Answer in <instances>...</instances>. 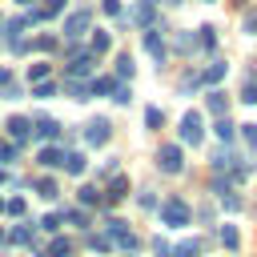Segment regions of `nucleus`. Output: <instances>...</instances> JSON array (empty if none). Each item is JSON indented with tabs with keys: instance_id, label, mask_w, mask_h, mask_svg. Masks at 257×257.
<instances>
[{
	"instance_id": "obj_1",
	"label": "nucleus",
	"mask_w": 257,
	"mask_h": 257,
	"mask_svg": "<svg viewBox=\"0 0 257 257\" xmlns=\"http://www.w3.org/2000/svg\"><path fill=\"white\" fill-rule=\"evenodd\" d=\"M157 213H161V225H169V229H181V225L193 221V209H189L181 197H165V201L157 205Z\"/></svg>"
},
{
	"instance_id": "obj_2",
	"label": "nucleus",
	"mask_w": 257,
	"mask_h": 257,
	"mask_svg": "<svg viewBox=\"0 0 257 257\" xmlns=\"http://www.w3.org/2000/svg\"><path fill=\"white\" fill-rule=\"evenodd\" d=\"M104 229H108V241H112V245H120L124 253H133V249H137V233L128 229V221L108 217V221H104Z\"/></svg>"
},
{
	"instance_id": "obj_3",
	"label": "nucleus",
	"mask_w": 257,
	"mask_h": 257,
	"mask_svg": "<svg viewBox=\"0 0 257 257\" xmlns=\"http://www.w3.org/2000/svg\"><path fill=\"white\" fill-rule=\"evenodd\" d=\"M157 169H161V173H181V169H185L181 145H161V149H157Z\"/></svg>"
},
{
	"instance_id": "obj_4",
	"label": "nucleus",
	"mask_w": 257,
	"mask_h": 257,
	"mask_svg": "<svg viewBox=\"0 0 257 257\" xmlns=\"http://www.w3.org/2000/svg\"><path fill=\"white\" fill-rule=\"evenodd\" d=\"M4 133H8L12 145H24V141H32V120L28 116H8L4 120Z\"/></svg>"
},
{
	"instance_id": "obj_5",
	"label": "nucleus",
	"mask_w": 257,
	"mask_h": 257,
	"mask_svg": "<svg viewBox=\"0 0 257 257\" xmlns=\"http://www.w3.org/2000/svg\"><path fill=\"white\" fill-rule=\"evenodd\" d=\"M201 124H205L201 112H185V116H181V141H185V145H201V137H205Z\"/></svg>"
},
{
	"instance_id": "obj_6",
	"label": "nucleus",
	"mask_w": 257,
	"mask_h": 257,
	"mask_svg": "<svg viewBox=\"0 0 257 257\" xmlns=\"http://www.w3.org/2000/svg\"><path fill=\"white\" fill-rule=\"evenodd\" d=\"M88 24H92V12L80 8V12H72V16L64 20V36H68V40H80V36L88 32Z\"/></svg>"
},
{
	"instance_id": "obj_7",
	"label": "nucleus",
	"mask_w": 257,
	"mask_h": 257,
	"mask_svg": "<svg viewBox=\"0 0 257 257\" xmlns=\"http://www.w3.org/2000/svg\"><path fill=\"white\" fill-rule=\"evenodd\" d=\"M92 68H96V56L92 52H80V56H72L68 60V80H84V76H92Z\"/></svg>"
},
{
	"instance_id": "obj_8",
	"label": "nucleus",
	"mask_w": 257,
	"mask_h": 257,
	"mask_svg": "<svg viewBox=\"0 0 257 257\" xmlns=\"http://www.w3.org/2000/svg\"><path fill=\"white\" fill-rule=\"evenodd\" d=\"M145 52L153 56V64H165V56H169V52H165V40H161V32H157V28H145Z\"/></svg>"
},
{
	"instance_id": "obj_9",
	"label": "nucleus",
	"mask_w": 257,
	"mask_h": 257,
	"mask_svg": "<svg viewBox=\"0 0 257 257\" xmlns=\"http://www.w3.org/2000/svg\"><path fill=\"white\" fill-rule=\"evenodd\" d=\"M32 137H40V141H56L60 137V120H52V116H40V120H32Z\"/></svg>"
},
{
	"instance_id": "obj_10",
	"label": "nucleus",
	"mask_w": 257,
	"mask_h": 257,
	"mask_svg": "<svg viewBox=\"0 0 257 257\" xmlns=\"http://www.w3.org/2000/svg\"><path fill=\"white\" fill-rule=\"evenodd\" d=\"M108 133H112V128H108V120H104V116H92V120H88V128H84V141H88V145H104V141H108Z\"/></svg>"
},
{
	"instance_id": "obj_11",
	"label": "nucleus",
	"mask_w": 257,
	"mask_h": 257,
	"mask_svg": "<svg viewBox=\"0 0 257 257\" xmlns=\"http://www.w3.org/2000/svg\"><path fill=\"white\" fill-rule=\"evenodd\" d=\"M124 197H128V181H124L120 173H112V177H108V193H104V201L116 205V201H124Z\"/></svg>"
},
{
	"instance_id": "obj_12",
	"label": "nucleus",
	"mask_w": 257,
	"mask_h": 257,
	"mask_svg": "<svg viewBox=\"0 0 257 257\" xmlns=\"http://www.w3.org/2000/svg\"><path fill=\"white\" fill-rule=\"evenodd\" d=\"M92 36H88V52L92 56H100V52H108V44H112V36L104 32V28H88Z\"/></svg>"
},
{
	"instance_id": "obj_13",
	"label": "nucleus",
	"mask_w": 257,
	"mask_h": 257,
	"mask_svg": "<svg viewBox=\"0 0 257 257\" xmlns=\"http://www.w3.org/2000/svg\"><path fill=\"white\" fill-rule=\"evenodd\" d=\"M60 169L72 173V177H80V173L88 169V161H84V153H64V157H60Z\"/></svg>"
},
{
	"instance_id": "obj_14",
	"label": "nucleus",
	"mask_w": 257,
	"mask_h": 257,
	"mask_svg": "<svg viewBox=\"0 0 257 257\" xmlns=\"http://www.w3.org/2000/svg\"><path fill=\"white\" fill-rule=\"evenodd\" d=\"M60 157H64V149H56V145H44L36 161H40L44 169H60Z\"/></svg>"
},
{
	"instance_id": "obj_15",
	"label": "nucleus",
	"mask_w": 257,
	"mask_h": 257,
	"mask_svg": "<svg viewBox=\"0 0 257 257\" xmlns=\"http://www.w3.org/2000/svg\"><path fill=\"white\" fill-rule=\"evenodd\" d=\"M225 72H229V64H225V60H213V64L205 68V76H201V80H205V84H221V80H225Z\"/></svg>"
},
{
	"instance_id": "obj_16",
	"label": "nucleus",
	"mask_w": 257,
	"mask_h": 257,
	"mask_svg": "<svg viewBox=\"0 0 257 257\" xmlns=\"http://www.w3.org/2000/svg\"><path fill=\"white\" fill-rule=\"evenodd\" d=\"M221 245H225L229 253L241 249V233H237V225H221Z\"/></svg>"
},
{
	"instance_id": "obj_17",
	"label": "nucleus",
	"mask_w": 257,
	"mask_h": 257,
	"mask_svg": "<svg viewBox=\"0 0 257 257\" xmlns=\"http://www.w3.org/2000/svg\"><path fill=\"white\" fill-rule=\"evenodd\" d=\"M225 108H229V96H225L221 88H213V92H209V112H213V116H225Z\"/></svg>"
},
{
	"instance_id": "obj_18",
	"label": "nucleus",
	"mask_w": 257,
	"mask_h": 257,
	"mask_svg": "<svg viewBox=\"0 0 257 257\" xmlns=\"http://www.w3.org/2000/svg\"><path fill=\"white\" fill-rule=\"evenodd\" d=\"M32 189H36V193H40L44 201H56V197H60V189H56V181H52V177H40V181H36Z\"/></svg>"
},
{
	"instance_id": "obj_19",
	"label": "nucleus",
	"mask_w": 257,
	"mask_h": 257,
	"mask_svg": "<svg viewBox=\"0 0 257 257\" xmlns=\"http://www.w3.org/2000/svg\"><path fill=\"white\" fill-rule=\"evenodd\" d=\"M60 225H76V229H88V213H84V209H68V213H60Z\"/></svg>"
},
{
	"instance_id": "obj_20",
	"label": "nucleus",
	"mask_w": 257,
	"mask_h": 257,
	"mask_svg": "<svg viewBox=\"0 0 257 257\" xmlns=\"http://www.w3.org/2000/svg\"><path fill=\"white\" fill-rule=\"evenodd\" d=\"M4 241H12V245H32V225H16V229H8Z\"/></svg>"
},
{
	"instance_id": "obj_21",
	"label": "nucleus",
	"mask_w": 257,
	"mask_h": 257,
	"mask_svg": "<svg viewBox=\"0 0 257 257\" xmlns=\"http://www.w3.org/2000/svg\"><path fill=\"white\" fill-rule=\"evenodd\" d=\"M44 253H48V257H68V253H72V241H68V237H52Z\"/></svg>"
},
{
	"instance_id": "obj_22",
	"label": "nucleus",
	"mask_w": 257,
	"mask_h": 257,
	"mask_svg": "<svg viewBox=\"0 0 257 257\" xmlns=\"http://www.w3.org/2000/svg\"><path fill=\"white\" fill-rule=\"evenodd\" d=\"M213 133H217V141H221V145H229V141L237 137V128H233V124H229L225 116H217V124H213Z\"/></svg>"
},
{
	"instance_id": "obj_23",
	"label": "nucleus",
	"mask_w": 257,
	"mask_h": 257,
	"mask_svg": "<svg viewBox=\"0 0 257 257\" xmlns=\"http://www.w3.org/2000/svg\"><path fill=\"white\" fill-rule=\"evenodd\" d=\"M169 257H201V241H181L177 249H169Z\"/></svg>"
},
{
	"instance_id": "obj_24",
	"label": "nucleus",
	"mask_w": 257,
	"mask_h": 257,
	"mask_svg": "<svg viewBox=\"0 0 257 257\" xmlns=\"http://www.w3.org/2000/svg\"><path fill=\"white\" fill-rule=\"evenodd\" d=\"M133 72H137V64H133V56H128V52H120V56H116V76H120V80H128Z\"/></svg>"
},
{
	"instance_id": "obj_25",
	"label": "nucleus",
	"mask_w": 257,
	"mask_h": 257,
	"mask_svg": "<svg viewBox=\"0 0 257 257\" xmlns=\"http://www.w3.org/2000/svg\"><path fill=\"white\" fill-rule=\"evenodd\" d=\"M64 92H68V96H76V100H88V96H92L84 80H68V84H64Z\"/></svg>"
},
{
	"instance_id": "obj_26",
	"label": "nucleus",
	"mask_w": 257,
	"mask_h": 257,
	"mask_svg": "<svg viewBox=\"0 0 257 257\" xmlns=\"http://www.w3.org/2000/svg\"><path fill=\"white\" fill-rule=\"evenodd\" d=\"M100 201H104V193H100V189H92V185H84V189H80V205H100Z\"/></svg>"
},
{
	"instance_id": "obj_27",
	"label": "nucleus",
	"mask_w": 257,
	"mask_h": 257,
	"mask_svg": "<svg viewBox=\"0 0 257 257\" xmlns=\"http://www.w3.org/2000/svg\"><path fill=\"white\" fill-rule=\"evenodd\" d=\"M137 205H141V209H145V213H153V209H157V205H161V197H157V193H153V189H145V193H141V197H137Z\"/></svg>"
},
{
	"instance_id": "obj_28",
	"label": "nucleus",
	"mask_w": 257,
	"mask_h": 257,
	"mask_svg": "<svg viewBox=\"0 0 257 257\" xmlns=\"http://www.w3.org/2000/svg\"><path fill=\"white\" fill-rule=\"evenodd\" d=\"M4 213H8V217H16V221H24V213H28V209H24V201H20V197H12V201H4Z\"/></svg>"
},
{
	"instance_id": "obj_29",
	"label": "nucleus",
	"mask_w": 257,
	"mask_h": 257,
	"mask_svg": "<svg viewBox=\"0 0 257 257\" xmlns=\"http://www.w3.org/2000/svg\"><path fill=\"white\" fill-rule=\"evenodd\" d=\"M112 88H116V80H112V76H96V80L88 84V92H112Z\"/></svg>"
},
{
	"instance_id": "obj_30",
	"label": "nucleus",
	"mask_w": 257,
	"mask_h": 257,
	"mask_svg": "<svg viewBox=\"0 0 257 257\" xmlns=\"http://www.w3.org/2000/svg\"><path fill=\"white\" fill-rule=\"evenodd\" d=\"M197 32H201V36H197L201 48H217V28H197Z\"/></svg>"
},
{
	"instance_id": "obj_31",
	"label": "nucleus",
	"mask_w": 257,
	"mask_h": 257,
	"mask_svg": "<svg viewBox=\"0 0 257 257\" xmlns=\"http://www.w3.org/2000/svg\"><path fill=\"white\" fill-rule=\"evenodd\" d=\"M32 96H40V100H48V96H56V84H52V80H40V84L32 88Z\"/></svg>"
},
{
	"instance_id": "obj_32",
	"label": "nucleus",
	"mask_w": 257,
	"mask_h": 257,
	"mask_svg": "<svg viewBox=\"0 0 257 257\" xmlns=\"http://www.w3.org/2000/svg\"><path fill=\"white\" fill-rule=\"evenodd\" d=\"M145 124H149V128H161V124H165V112H161V108H145Z\"/></svg>"
},
{
	"instance_id": "obj_33",
	"label": "nucleus",
	"mask_w": 257,
	"mask_h": 257,
	"mask_svg": "<svg viewBox=\"0 0 257 257\" xmlns=\"http://www.w3.org/2000/svg\"><path fill=\"white\" fill-rule=\"evenodd\" d=\"M60 12H64V0H48V4L40 8V16H44V20H52V16H60Z\"/></svg>"
},
{
	"instance_id": "obj_34",
	"label": "nucleus",
	"mask_w": 257,
	"mask_h": 257,
	"mask_svg": "<svg viewBox=\"0 0 257 257\" xmlns=\"http://www.w3.org/2000/svg\"><path fill=\"white\" fill-rule=\"evenodd\" d=\"M241 100H245V104H257V76H253V80H245V88H241Z\"/></svg>"
},
{
	"instance_id": "obj_35",
	"label": "nucleus",
	"mask_w": 257,
	"mask_h": 257,
	"mask_svg": "<svg viewBox=\"0 0 257 257\" xmlns=\"http://www.w3.org/2000/svg\"><path fill=\"white\" fill-rule=\"evenodd\" d=\"M137 20H141V24H153V4H149V0L137 4Z\"/></svg>"
},
{
	"instance_id": "obj_36",
	"label": "nucleus",
	"mask_w": 257,
	"mask_h": 257,
	"mask_svg": "<svg viewBox=\"0 0 257 257\" xmlns=\"http://www.w3.org/2000/svg\"><path fill=\"white\" fill-rule=\"evenodd\" d=\"M36 225H40L44 233H56V229H60V217H48V213H44V217H40Z\"/></svg>"
},
{
	"instance_id": "obj_37",
	"label": "nucleus",
	"mask_w": 257,
	"mask_h": 257,
	"mask_svg": "<svg viewBox=\"0 0 257 257\" xmlns=\"http://www.w3.org/2000/svg\"><path fill=\"white\" fill-rule=\"evenodd\" d=\"M16 149L20 145H0V165H12L16 161Z\"/></svg>"
},
{
	"instance_id": "obj_38",
	"label": "nucleus",
	"mask_w": 257,
	"mask_h": 257,
	"mask_svg": "<svg viewBox=\"0 0 257 257\" xmlns=\"http://www.w3.org/2000/svg\"><path fill=\"white\" fill-rule=\"evenodd\" d=\"M28 76H32L36 84H40V80H48V64H32V68H28Z\"/></svg>"
},
{
	"instance_id": "obj_39",
	"label": "nucleus",
	"mask_w": 257,
	"mask_h": 257,
	"mask_svg": "<svg viewBox=\"0 0 257 257\" xmlns=\"http://www.w3.org/2000/svg\"><path fill=\"white\" fill-rule=\"evenodd\" d=\"M112 100H116V104H128V100H133V92H128L124 84H116V88H112Z\"/></svg>"
},
{
	"instance_id": "obj_40",
	"label": "nucleus",
	"mask_w": 257,
	"mask_h": 257,
	"mask_svg": "<svg viewBox=\"0 0 257 257\" xmlns=\"http://www.w3.org/2000/svg\"><path fill=\"white\" fill-rule=\"evenodd\" d=\"M88 245H92V249H100V253H108V249H112V241H108V237H88Z\"/></svg>"
},
{
	"instance_id": "obj_41",
	"label": "nucleus",
	"mask_w": 257,
	"mask_h": 257,
	"mask_svg": "<svg viewBox=\"0 0 257 257\" xmlns=\"http://www.w3.org/2000/svg\"><path fill=\"white\" fill-rule=\"evenodd\" d=\"M241 137H245V141L257 149V124H241Z\"/></svg>"
},
{
	"instance_id": "obj_42",
	"label": "nucleus",
	"mask_w": 257,
	"mask_h": 257,
	"mask_svg": "<svg viewBox=\"0 0 257 257\" xmlns=\"http://www.w3.org/2000/svg\"><path fill=\"white\" fill-rule=\"evenodd\" d=\"M241 32H249V36H257V12H249V16H245V24H241Z\"/></svg>"
},
{
	"instance_id": "obj_43",
	"label": "nucleus",
	"mask_w": 257,
	"mask_h": 257,
	"mask_svg": "<svg viewBox=\"0 0 257 257\" xmlns=\"http://www.w3.org/2000/svg\"><path fill=\"white\" fill-rule=\"evenodd\" d=\"M100 8H104V12H108V16H120V0H104V4H100Z\"/></svg>"
},
{
	"instance_id": "obj_44",
	"label": "nucleus",
	"mask_w": 257,
	"mask_h": 257,
	"mask_svg": "<svg viewBox=\"0 0 257 257\" xmlns=\"http://www.w3.org/2000/svg\"><path fill=\"white\" fill-rule=\"evenodd\" d=\"M193 44H197L193 36H181V40H177V48H181V52H193Z\"/></svg>"
},
{
	"instance_id": "obj_45",
	"label": "nucleus",
	"mask_w": 257,
	"mask_h": 257,
	"mask_svg": "<svg viewBox=\"0 0 257 257\" xmlns=\"http://www.w3.org/2000/svg\"><path fill=\"white\" fill-rule=\"evenodd\" d=\"M153 249H157L161 257H169V241H165V237H157V241H153Z\"/></svg>"
},
{
	"instance_id": "obj_46",
	"label": "nucleus",
	"mask_w": 257,
	"mask_h": 257,
	"mask_svg": "<svg viewBox=\"0 0 257 257\" xmlns=\"http://www.w3.org/2000/svg\"><path fill=\"white\" fill-rule=\"evenodd\" d=\"M12 84V68H0V88H8Z\"/></svg>"
},
{
	"instance_id": "obj_47",
	"label": "nucleus",
	"mask_w": 257,
	"mask_h": 257,
	"mask_svg": "<svg viewBox=\"0 0 257 257\" xmlns=\"http://www.w3.org/2000/svg\"><path fill=\"white\" fill-rule=\"evenodd\" d=\"M16 4H36V0H16Z\"/></svg>"
},
{
	"instance_id": "obj_48",
	"label": "nucleus",
	"mask_w": 257,
	"mask_h": 257,
	"mask_svg": "<svg viewBox=\"0 0 257 257\" xmlns=\"http://www.w3.org/2000/svg\"><path fill=\"white\" fill-rule=\"evenodd\" d=\"M169 4H185V0H169Z\"/></svg>"
},
{
	"instance_id": "obj_49",
	"label": "nucleus",
	"mask_w": 257,
	"mask_h": 257,
	"mask_svg": "<svg viewBox=\"0 0 257 257\" xmlns=\"http://www.w3.org/2000/svg\"><path fill=\"white\" fill-rule=\"evenodd\" d=\"M4 237H8V233H4V229H0V241H4Z\"/></svg>"
},
{
	"instance_id": "obj_50",
	"label": "nucleus",
	"mask_w": 257,
	"mask_h": 257,
	"mask_svg": "<svg viewBox=\"0 0 257 257\" xmlns=\"http://www.w3.org/2000/svg\"><path fill=\"white\" fill-rule=\"evenodd\" d=\"M36 257H48V253H36Z\"/></svg>"
},
{
	"instance_id": "obj_51",
	"label": "nucleus",
	"mask_w": 257,
	"mask_h": 257,
	"mask_svg": "<svg viewBox=\"0 0 257 257\" xmlns=\"http://www.w3.org/2000/svg\"><path fill=\"white\" fill-rule=\"evenodd\" d=\"M0 181H4V173H0Z\"/></svg>"
},
{
	"instance_id": "obj_52",
	"label": "nucleus",
	"mask_w": 257,
	"mask_h": 257,
	"mask_svg": "<svg viewBox=\"0 0 257 257\" xmlns=\"http://www.w3.org/2000/svg\"><path fill=\"white\" fill-rule=\"evenodd\" d=\"M0 209H4V201H0Z\"/></svg>"
},
{
	"instance_id": "obj_53",
	"label": "nucleus",
	"mask_w": 257,
	"mask_h": 257,
	"mask_svg": "<svg viewBox=\"0 0 257 257\" xmlns=\"http://www.w3.org/2000/svg\"><path fill=\"white\" fill-rule=\"evenodd\" d=\"M0 28H4V24H0Z\"/></svg>"
},
{
	"instance_id": "obj_54",
	"label": "nucleus",
	"mask_w": 257,
	"mask_h": 257,
	"mask_svg": "<svg viewBox=\"0 0 257 257\" xmlns=\"http://www.w3.org/2000/svg\"><path fill=\"white\" fill-rule=\"evenodd\" d=\"M237 4H241V0H237Z\"/></svg>"
}]
</instances>
